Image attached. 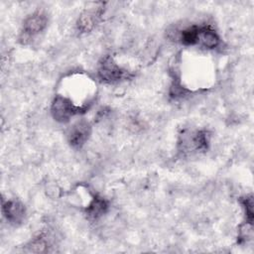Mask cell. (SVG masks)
Segmentation results:
<instances>
[{
    "label": "cell",
    "instance_id": "52a82bcc",
    "mask_svg": "<svg viewBox=\"0 0 254 254\" xmlns=\"http://www.w3.org/2000/svg\"><path fill=\"white\" fill-rule=\"evenodd\" d=\"M2 210L7 220L11 223H20L24 219L25 207L17 200H7L3 203Z\"/></svg>",
    "mask_w": 254,
    "mask_h": 254
},
{
    "label": "cell",
    "instance_id": "277c9868",
    "mask_svg": "<svg viewBox=\"0 0 254 254\" xmlns=\"http://www.w3.org/2000/svg\"><path fill=\"white\" fill-rule=\"evenodd\" d=\"M99 78L104 82H114L126 76V70L114 63L112 58L106 57L102 60L98 68Z\"/></svg>",
    "mask_w": 254,
    "mask_h": 254
},
{
    "label": "cell",
    "instance_id": "30bf717a",
    "mask_svg": "<svg viewBox=\"0 0 254 254\" xmlns=\"http://www.w3.org/2000/svg\"><path fill=\"white\" fill-rule=\"evenodd\" d=\"M199 27L191 26L181 33V42L186 46H192L198 43Z\"/></svg>",
    "mask_w": 254,
    "mask_h": 254
},
{
    "label": "cell",
    "instance_id": "8fae6325",
    "mask_svg": "<svg viewBox=\"0 0 254 254\" xmlns=\"http://www.w3.org/2000/svg\"><path fill=\"white\" fill-rule=\"evenodd\" d=\"M241 203L245 210L247 223L252 224V221H253V199H252V196L249 195V196L243 197L241 199Z\"/></svg>",
    "mask_w": 254,
    "mask_h": 254
},
{
    "label": "cell",
    "instance_id": "5b68a950",
    "mask_svg": "<svg viewBox=\"0 0 254 254\" xmlns=\"http://www.w3.org/2000/svg\"><path fill=\"white\" fill-rule=\"evenodd\" d=\"M209 144V135L206 131L200 130L183 137L182 149L183 151H204Z\"/></svg>",
    "mask_w": 254,
    "mask_h": 254
},
{
    "label": "cell",
    "instance_id": "7a4b0ae2",
    "mask_svg": "<svg viewBox=\"0 0 254 254\" xmlns=\"http://www.w3.org/2000/svg\"><path fill=\"white\" fill-rule=\"evenodd\" d=\"M48 23V18L43 12H36L26 19L21 32V42L26 44L28 40H31L34 36L42 32Z\"/></svg>",
    "mask_w": 254,
    "mask_h": 254
},
{
    "label": "cell",
    "instance_id": "8992f818",
    "mask_svg": "<svg viewBox=\"0 0 254 254\" xmlns=\"http://www.w3.org/2000/svg\"><path fill=\"white\" fill-rule=\"evenodd\" d=\"M90 134V126L87 122L81 121L76 123L68 134V141L72 147L79 148L88 139Z\"/></svg>",
    "mask_w": 254,
    "mask_h": 254
},
{
    "label": "cell",
    "instance_id": "9c48e42d",
    "mask_svg": "<svg viewBox=\"0 0 254 254\" xmlns=\"http://www.w3.org/2000/svg\"><path fill=\"white\" fill-rule=\"evenodd\" d=\"M107 208V201L98 195H94L86 208V213L91 218H98L99 216L106 212Z\"/></svg>",
    "mask_w": 254,
    "mask_h": 254
},
{
    "label": "cell",
    "instance_id": "6da1fadb",
    "mask_svg": "<svg viewBox=\"0 0 254 254\" xmlns=\"http://www.w3.org/2000/svg\"><path fill=\"white\" fill-rule=\"evenodd\" d=\"M86 110L87 109L75 105L71 100L63 95H57L52 105L53 116L60 122H66L75 114L85 112Z\"/></svg>",
    "mask_w": 254,
    "mask_h": 254
},
{
    "label": "cell",
    "instance_id": "3957f363",
    "mask_svg": "<svg viewBox=\"0 0 254 254\" xmlns=\"http://www.w3.org/2000/svg\"><path fill=\"white\" fill-rule=\"evenodd\" d=\"M104 5L105 3L102 2H97L93 3L91 7L88 9H85L81 15L79 16L77 20V28L80 32L82 33H87L90 32L97 22L99 21L103 10H104Z\"/></svg>",
    "mask_w": 254,
    "mask_h": 254
},
{
    "label": "cell",
    "instance_id": "ba28073f",
    "mask_svg": "<svg viewBox=\"0 0 254 254\" xmlns=\"http://www.w3.org/2000/svg\"><path fill=\"white\" fill-rule=\"evenodd\" d=\"M198 43H201L207 49L215 48L219 43V38L214 30L208 26L199 27Z\"/></svg>",
    "mask_w": 254,
    "mask_h": 254
}]
</instances>
